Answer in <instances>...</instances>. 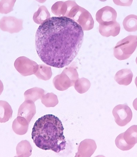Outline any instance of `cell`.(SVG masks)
Segmentation results:
<instances>
[{
    "mask_svg": "<svg viewBox=\"0 0 137 157\" xmlns=\"http://www.w3.org/2000/svg\"><path fill=\"white\" fill-rule=\"evenodd\" d=\"M133 76V75L131 70L124 69L117 71L114 79L119 85L128 86L132 82Z\"/></svg>",
    "mask_w": 137,
    "mask_h": 157,
    "instance_id": "cell-14",
    "label": "cell"
},
{
    "mask_svg": "<svg viewBox=\"0 0 137 157\" xmlns=\"http://www.w3.org/2000/svg\"><path fill=\"white\" fill-rule=\"evenodd\" d=\"M137 47V36H130L117 43L114 48V55L120 61L129 58Z\"/></svg>",
    "mask_w": 137,
    "mask_h": 157,
    "instance_id": "cell-4",
    "label": "cell"
},
{
    "mask_svg": "<svg viewBox=\"0 0 137 157\" xmlns=\"http://www.w3.org/2000/svg\"><path fill=\"white\" fill-rule=\"evenodd\" d=\"M50 18L51 15L47 8L44 6H42L35 13L33 19L35 23L41 25Z\"/></svg>",
    "mask_w": 137,
    "mask_h": 157,
    "instance_id": "cell-17",
    "label": "cell"
},
{
    "mask_svg": "<svg viewBox=\"0 0 137 157\" xmlns=\"http://www.w3.org/2000/svg\"><path fill=\"white\" fill-rule=\"evenodd\" d=\"M4 90V85L2 81L0 80V95L2 94Z\"/></svg>",
    "mask_w": 137,
    "mask_h": 157,
    "instance_id": "cell-27",
    "label": "cell"
},
{
    "mask_svg": "<svg viewBox=\"0 0 137 157\" xmlns=\"http://www.w3.org/2000/svg\"><path fill=\"white\" fill-rule=\"evenodd\" d=\"M23 21L13 16H4L0 20V29L10 33H17L23 29Z\"/></svg>",
    "mask_w": 137,
    "mask_h": 157,
    "instance_id": "cell-8",
    "label": "cell"
},
{
    "mask_svg": "<svg viewBox=\"0 0 137 157\" xmlns=\"http://www.w3.org/2000/svg\"><path fill=\"white\" fill-rule=\"evenodd\" d=\"M65 2L67 10L64 17L73 20L83 31H89L93 29L94 21L90 13L78 6L75 1H68Z\"/></svg>",
    "mask_w": 137,
    "mask_h": 157,
    "instance_id": "cell-3",
    "label": "cell"
},
{
    "mask_svg": "<svg viewBox=\"0 0 137 157\" xmlns=\"http://www.w3.org/2000/svg\"><path fill=\"white\" fill-rule=\"evenodd\" d=\"M14 67L21 75L25 77L34 74L39 68L38 64L35 62L25 56L17 59Z\"/></svg>",
    "mask_w": 137,
    "mask_h": 157,
    "instance_id": "cell-6",
    "label": "cell"
},
{
    "mask_svg": "<svg viewBox=\"0 0 137 157\" xmlns=\"http://www.w3.org/2000/svg\"><path fill=\"white\" fill-rule=\"evenodd\" d=\"M116 5L121 6H130L132 5L133 1H113Z\"/></svg>",
    "mask_w": 137,
    "mask_h": 157,
    "instance_id": "cell-26",
    "label": "cell"
},
{
    "mask_svg": "<svg viewBox=\"0 0 137 157\" xmlns=\"http://www.w3.org/2000/svg\"><path fill=\"white\" fill-rule=\"evenodd\" d=\"M124 29L128 32H136L137 29V17L136 15H130L125 18L123 21Z\"/></svg>",
    "mask_w": 137,
    "mask_h": 157,
    "instance_id": "cell-21",
    "label": "cell"
},
{
    "mask_svg": "<svg viewBox=\"0 0 137 157\" xmlns=\"http://www.w3.org/2000/svg\"><path fill=\"white\" fill-rule=\"evenodd\" d=\"M137 126L134 125L117 137L115 144L117 148L122 151H128L134 147L137 142Z\"/></svg>",
    "mask_w": 137,
    "mask_h": 157,
    "instance_id": "cell-5",
    "label": "cell"
},
{
    "mask_svg": "<svg viewBox=\"0 0 137 157\" xmlns=\"http://www.w3.org/2000/svg\"><path fill=\"white\" fill-rule=\"evenodd\" d=\"M29 124L27 121L24 118L17 116L13 122V130L18 135H24L28 131Z\"/></svg>",
    "mask_w": 137,
    "mask_h": 157,
    "instance_id": "cell-15",
    "label": "cell"
},
{
    "mask_svg": "<svg viewBox=\"0 0 137 157\" xmlns=\"http://www.w3.org/2000/svg\"><path fill=\"white\" fill-rule=\"evenodd\" d=\"M117 11L111 7L106 6L99 10L96 13V19L100 25L112 24L117 21Z\"/></svg>",
    "mask_w": 137,
    "mask_h": 157,
    "instance_id": "cell-9",
    "label": "cell"
},
{
    "mask_svg": "<svg viewBox=\"0 0 137 157\" xmlns=\"http://www.w3.org/2000/svg\"><path fill=\"white\" fill-rule=\"evenodd\" d=\"M67 10L65 2L58 1L54 3L51 7V12L54 14L59 17H64Z\"/></svg>",
    "mask_w": 137,
    "mask_h": 157,
    "instance_id": "cell-24",
    "label": "cell"
},
{
    "mask_svg": "<svg viewBox=\"0 0 137 157\" xmlns=\"http://www.w3.org/2000/svg\"><path fill=\"white\" fill-rule=\"evenodd\" d=\"M12 107L7 101H0V123H5L12 117Z\"/></svg>",
    "mask_w": 137,
    "mask_h": 157,
    "instance_id": "cell-16",
    "label": "cell"
},
{
    "mask_svg": "<svg viewBox=\"0 0 137 157\" xmlns=\"http://www.w3.org/2000/svg\"><path fill=\"white\" fill-rule=\"evenodd\" d=\"M36 113V106L34 102L25 100L20 106L17 116L24 118L29 124Z\"/></svg>",
    "mask_w": 137,
    "mask_h": 157,
    "instance_id": "cell-11",
    "label": "cell"
},
{
    "mask_svg": "<svg viewBox=\"0 0 137 157\" xmlns=\"http://www.w3.org/2000/svg\"><path fill=\"white\" fill-rule=\"evenodd\" d=\"M97 148V145L94 140L87 139L80 144L78 152L75 157H90Z\"/></svg>",
    "mask_w": 137,
    "mask_h": 157,
    "instance_id": "cell-10",
    "label": "cell"
},
{
    "mask_svg": "<svg viewBox=\"0 0 137 157\" xmlns=\"http://www.w3.org/2000/svg\"><path fill=\"white\" fill-rule=\"evenodd\" d=\"M54 87L57 90L64 91L74 86L75 82L66 74L63 71L61 74L54 77L53 81Z\"/></svg>",
    "mask_w": 137,
    "mask_h": 157,
    "instance_id": "cell-12",
    "label": "cell"
},
{
    "mask_svg": "<svg viewBox=\"0 0 137 157\" xmlns=\"http://www.w3.org/2000/svg\"><path fill=\"white\" fill-rule=\"evenodd\" d=\"M116 123L120 127H124L131 121L132 113L131 108L127 104L119 105L113 110Z\"/></svg>",
    "mask_w": 137,
    "mask_h": 157,
    "instance_id": "cell-7",
    "label": "cell"
},
{
    "mask_svg": "<svg viewBox=\"0 0 137 157\" xmlns=\"http://www.w3.org/2000/svg\"><path fill=\"white\" fill-rule=\"evenodd\" d=\"M45 93L44 90L41 88L34 87L28 90L25 92L24 96L25 100L31 101L33 102L41 99Z\"/></svg>",
    "mask_w": 137,
    "mask_h": 157,
    "instance_id": "cell-19",
    "label": "cell"
},
{
    "mask_svg": "<svg viewBox=\"0 0 137 157\" xmlns=\"http://www.w3.org/2000/svg\"><path fill=\"white\" fill-rule=\"evenodd\" d=\"M61 120L52 114L39 118L33 126L32 139L37 147L44 150L59 153L65 150L66 141Z\"/></svg>",
    "mask_w": 137,
    "mask_h": 157,
    "instance_id": "cell-2",
    "label": "cell"
},
{
    "mask_svg": "<svg viewBox=\"0 0 137 157\" xmlns=\"http://www.w3.org/2000/svg\"><path fill=\"white\" fill-rule=\"evenodd\" d=\"M83 38L82 27L73 20L53 17L40 25L36 32V51L47 65L63 68L77 56Z\"/></svg>",
    "mask_w": 137,
    "mask_h": 157,
    "instance_id": "cell-1",
    "label": "cell"
},
{
    "mask_svg": "<svg viewBox=\"0 0 137 157\" xmlns=\"http://www.w3.org/2000/svg\"><path fill=\"white\" fill-rule=\"evenodd\" d=\"M32 147L27 140H22L19 143L16 148L17 155L18 157H28L31 155Z\"/></svg>",
    "mask_w": 137,
    "mask_h": 157,
    "instance_id": "cell-18",
    "label": "cell"
},
{
    "mask_svg": "<svg viewBox=\"0 0 137 157\" xmlns=\"http://www.w3.org/2000/svg\"><path fill=\"white\" fill-rule=\"evenodd\" d=\"M120 29V25L116 21L110 25H99V31L100 34L104 37H116L119 34Z\"/></svg>",
    "mask_w": 137,
    "mask_h": 157,
    "instance_id": "cell-13",
    "label": "cell"
},
{
    "mask_svg": "<svg viewBox=\"0 0 137 157\" xmlns=\"http://www.w3.org/2000/svg\"><path fill=\"white\" fill-rule=\"evenodd\" d=\"M90 81L85 78H78L75 82V89L77 92L80 94L86 93L89 90L91 87Z\"/></svg>",
    "mask_w": 137,
    "mask_h": 157,
    "instance_id": "cell-22",
    "label": "cell"
},
{
    "mask_svg": "<svg viewBox=\"0 0 137 157\" xmlns=\"http://www.w3.org/2000/svg\"><path fill=\"white\" fill-rule=\"evenodd\" d=\"M16 1L2 0L0 1V13L8 14L13 10V8Z\"/></svg>",
    "mask_w": 137,
    "mask_h": 157,
    "instance_id": "cell-25",
    "label": "cell"
},
{
    "mask_svg": "<svg viewBox=\"0 0 137 157\" xmlns=\"http://www.w3.org/2000/svg\"><path fill=\"white\" fill-rule=\"evenodd\" d=\"M40 99L42 103L46 107H54L58 103L57 95L52 92L44 94Z\"/></svg>",
    "mask_w": 137,
    "mask_h": 157,
    "instance_id": "cell-23",
    "label": "cell"
},
{
    "mask_svg": "<svg viewBox=\"0 0 137 157\" xmlns=\"http://www.w3.org/2000/svg\"><path fill=\"white\" fill-rule=\"evenodd\" d=\"M39 68L37 72L34 74L39 79L47 81L51 78L52 72L51 68L46 64H39Z\"/></svg>",
    "mask_w": 137,
    "mask_h": 157,
    "instance_id": "cell-20",
    "label": "cell"
}]
</instances>
